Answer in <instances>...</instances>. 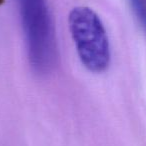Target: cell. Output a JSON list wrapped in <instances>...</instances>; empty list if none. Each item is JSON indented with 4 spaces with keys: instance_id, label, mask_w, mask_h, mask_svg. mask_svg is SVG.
<instances>
[{
    "instance_id": "1",
    "label": "cell",
    "mask_w": 146,
    "mask_h": 146,
    "mask_svg": "<svg viewBox=\"0 0 146 146\" xmlns=\"http://www.w3.org/2000/svg\"><path fill=\"white\" fill-rule=\"evenodd\" d=\"M28 61L38 75H47L57 65L56 35L46 0H17Z\"/></svg>"
},
{
    "instance_id": "2",
    "label": "cell",
    "mask_w": 146,
    "mask_h": 146,
    "mask_svg": "<svg viewBox=\"0 0 146 146\" xmlns=\"http://www.w3.org/2000/svg\"><path fill=\"white\" fill-rule=\"evenodd\" d=\"M68 24L83 66L90 72H104L110 64L111 52L107 32L97 13L86 6L74 7Z\"/></svg>"
}]
</instances>
